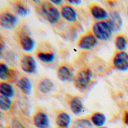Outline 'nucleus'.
I'll return each mask as SVG.
<instances>
[{
	"label": "nucleus",
	"mask_w": 128,
	"mask_h": 128,
	"mask_svg": "<svg viewBox=\"0 0 128 128\" xmlns=\"http://www.w3.org/2000/svg\"><path fill=\"white\" fill-rule=\"evenodd\" d=\"M93 34L96 39L100 41H107L112 35V30L106 21L96 22L92 27Z\"/></svg>",
	"instance_id": "1"
},
{
	"label": "nucleus",
	"mask_w": 128,
	"mask_h": 128,
	"mask_svg": "<svg viewBox=\"0 0 128 128\" xmlns=\"http://www.w3.org/2000/svg\"><path fill=\"white\" fill-rule=\"evenodd\" d=\"M92 79V72L90 69L84 68L78 72L73 78V83L75 87L80 90H84L89 86Z\"/></svg>",
	"instance_id": "2"
},
{
	"label": "nucleus",
	"mask_w": 128,
	"mask_h": 128,
	"mask_svg": "<svg viewBox=\"0 0 128 128\" xmlns=\"http://www.w3.org/2000/svg\"><path fill=\"white\" fill-rule=\"evenodd\" d=\"M42 12L44 17L50 24H55L60 20V12L50 2H44L42 4Z\"/></svg>",
	"instance_id": "3"
},
{
	"label": "nucleus",
	"mask_w": 128,
	"mask_h": 128,
	"mask_svg": "<svg viewBox=\"0 0 128 128\" xmlns=\"http://www.w3.org/2000/svg\"><path fill=\"white\" fill-rule=\"evenodd\" d=\"M114 67L122 72L128 71V53L119 51L114 54L112 59Z\"/></svg>",
	"instance_id": "4"
},
{
	"label": "nucleus",
	"mask_w": 128,
	"mask_h": 128,
	"mask_svg": "<svg viewBox=\"0 0 128 128\" xmlns=\"http://www.w3.org/2000/svg\"><path fill=\"white\" fill-rule=\"evenodd\" d=\"M97 44V39L94 34L87 33L81 36L78 40V46L83 50H89Z\"/></svg>",
	"instance_id": "5"
},
{
	"label": "nucleus",
	"mask_w": 128,
	"mask_h": 128,
	"mask_svg": "<svg viewBox=\"0 0 128 128\" xmlns=\"http://www.w3.org/2000/svg\"><path fill=\"white\" fill-rule=\"evenodd\" d=\"M20 67L24 72H25L28 74L34 73L37 69L36 62L32 56L25 55L21 59Z\"/></svg>",
	"instance_id": "6"
},
{
	"label": "nucleus",
	"mask_w": 128,
	"mask_h": 128,
	"mask_svg": "<svg viewBox=\"0 0 128 128\" xmlns=\"http://www.w3.org/2000/svg\"><path fill=\"white\" fill-rule=\"evenodd\" d=\"M18 24V18L10 13V12H3L0 14V25L3 28L10 30L13 29Z\"/></svg>",
	"instance_id": "7"
},
{
	"label": "nucleus",
	"mask_w": 128,
	"mask_h": 128,
	"mask_svg": "<svg viewBox=\"0 0 128 128\" xmlns=\"http://www.w3.org/2000/svg\"><path fill=\"white\" fill-rule=\"evenodd\" d=\"M34 125L37 128H49L50 120L47 114L43 112H38L35 114L32 119Z\"/></svg>",
	"instance_id": "8"
},
{
	"label": "nucleus",
	"mask_w": 128,
	"mask_h": 128,
	"mask_svg": "<svg viewBox=\"0 0 128 128\" xmlns=\"http://www.w3.org/2000/svg\"><path fill=\"white\" fill-rule=\"evenodd\" d=\"M57 78L62 82H72L74 78L71 69L66 65H61L57 69Z\"/></svg>",
	"instance_id": "9"
},
{
	"label": "nucleus",
	"mask_w": 128,
	"mask_h": 128,
	"mask_svg": "<svg viewBox=\"0 0 128 128\" xmlns=\"http://www.w3.org/2000/svg\"><path fill=\"white\" fill-rule=\"evenodd\" d=\"M109 18L106 20L108 24L112 28V31H118L120 29L122 26V19L120 14L118 12H111L108 15Z\"/></svg>",
	"instance_id": "10"
},
{
	"label": "nucleus",
	"mask_w": 128,
	"mask_h": 128,
	"mask_svg": "<svg viewBox=\"0 0 128 128\" xmlns=\"http://www.w3.org/2000/svg\"><path fill=\"white\" fill-rule=\"evenodd\" d=\"M61 16L68 22L73 23L77 20V13L76 10L70 6H63L61 8Z\"/></svg>",
	"instance_id": "11"
},
{
	"label": "nucleus",
	"mask_w": 128,
	"mask_h": 128,
	"mask_svg": "<svg viewBox=\"0 0 128 128\" xmlns=\"http://www.w3.org/2000/svg\"><path fill=\"white\" fill-rule=\"evenodd\" d=\"M71 117L66 112H62L56 115V124L58 128H69L71 125Z\"/></svg>",
	"instance_id": "12"
},
{
	"label": "nucleus",
	"mask_w": 128,
	"mask_h": 128,
	"mask_svg": "<svg viewBox=\"0 0 128 128\" xmlns=\"http://www.w3.org/2000/svg\"><path fill=\"white\" fill-rule=\"evenodd\" d=\"M17 86L25 95H30L32 90V83L27 77H22L20 78L17 82Z\"/></svg>",
	"instance_id": "13"
},
{
	"label": "nucleus",
	"mask_w": 128,
	"mask_h": 128,
	"mask_svg": "<svg viewBox=\"0 0 128 128\" xmlns=\"http://www.w3.org/2000/svg\"><path fill=\"white\" fill-rule=\"evenodd\" d=\"M90 13L96 20H99L100 21L108 18V12L103 8L96 5H93L90 6Z\"/></svg>",
	"instance_id": "14"
},
{
	"label": "nucleus",
	"mask_w": 128,
	"mask_h": 128,
	"mask_svg": "<svg viewBox=\"0 0 128 128\" xmlns=\"http://www.w3.org/2000/svg\"><path fill=\"white\" fill-rule=\"evenodd\" d=\"M20 43L22 48L27 52L32 50L36 44L34 39L27 35H21L20 38Z\"/></svg>",
	"instance_id": "15"
},
{
	"label": "nucleus",
	"mask_w": 128,
	"mask_h": 128,
	"mask_svg": "<svg viewBox=\"0 0 128 128\" xmlns=\"http://www.w3.org/2000/svg\"><path fill=\"white\" fill-rule=\"evenodd\" d=\"M70 107L71 111L75 114H79L84 111V105L82 101L78 96L72 98V100L70 101Z\"/></svg>",
	"instance_id": "16"
},
{
	"label": "nucleus",
	"mask_w": 128,
	"mask_h": 128,
	"mask_svg": "<svg viewBox=\"0 0 128 128\" xmlns=\"http://www.w3.org/2000/svg\"><path fill=\"white\" fill-rule=\"evenodd\" d=\"M90 121L94 126L96 127L104 126L106 122V117L103 113L101 112H94L90 117Z\"/></svg>",
	"instance_id": "17"
},
{
	"label": "nucleus",
	"mask_w": 128,
	"mask_h": 128,
	"mask_svg": "<svg viewBox=\"0 0 128 128\" xmlns=\"http://www.w3.org/2000/svg\"><path fill=\"white\" fill-rule=\"evenodd\" d=\"M54 88V83L49 78H44L42 79L38 84V90L42 94H48L50 93Z\"/></svg>",
	"instance_id": "18"
},
{
	"label": "nucleus",
	"mask_w": 128,
	"mask_h": 128,
	"mask_svg": "<svg viewBox=\"0 0 128 128\" xmlns=\"http://www.w3.org/2000/svg\"><path fill=\"white\" fill-rule=\"evenodd\" d=\"M0 94L11 98L14 95V90L9 83L1 82L0 83Z\"/></svg>",
	"instance_id": "19"
},
{
	"label": "nucleus",
	"mask_w": 128,
	"mask_h": 128,
	"mask_svg": "<svg viewBox=\"0 0 128 128\" xmlns=\"http://www.w3.org/2000/svg\"><path fill=\"white\" fill-rule=\"evenodd\" d=\"M72 128H94L90 120L87 118H78L75 120L72 124Z\"/></svg>",
	"instance_id": "20"
},
{
	"label": "nucleus",
	"mask_w": 128,
	"mask_h": 128,
	"mask_svg": "<svg viewBox=\"0 0 128 128\" xmlns=\"http://www.w3.org/2000/svg\"><path fill=\"white\" fill-rule=\"evenodd\" d=\"M37 57L39 60L45 63H50L54 61L55 54L54 52H43L40 51L37 54Z\"/></svg>",
	"instance_id": "21"
},
{
	"label": "nucleus",
	"mask_w": 128,
	"mask_h": 128,
	"mask_svg": "<svg viewBox=\"0 0 128 128\" xmlns=\"http://www.w3.org/2000/svg\"><path fill=\"white\" fill-rule=\"evenodd\" d=\"M114 44H115L116 48L119 51H124L126 48L127 39L124 35H118L115 38Z\"/></svg>",
	"instance_id": "22"
},
{
	"label": "nucleus",
	"mask_w": 128,
	"mask_h": 128,
	"mask_svg": "<svg viewBox=\"0 0 128 128\" xmlns=\"http://www.w3.org/2000/svg\"><path fill=\"white\" fill-rule=\"evenodd\" d=\"M12 106V101L10 98L0 95V109L2 111H8Z\"/></svg>",
	"instance_id": "23"
},
{
	"label": "nucleus",
	"mask_w": 128,
	"mask_h": 128,
	"mask_svg": "<svg viewBox=\"0 0 128 128\" xmlns=\"http://www.w3.org/2000/svg\"><path fill=\"white\" fill-rule=\"evenodd\" d=\"M14 10L15 12L22 17H26L29 14V8L26 6L21 2H16L14 5Z\"/></svg>",
	"instance_id": "24"
},
{
	"label": "nucleus",
	"mask_w": 128,
	"mask_h": 128,
	"mask_svg": "<svg viewBox=\"0 0 128 128\" xmlns=\"http://www.w3.org/2000/svg\"><path fill=\"white\" fill-rule=\"evenodd\" d=\"M10 69L4 62H0V79L6 81L8 78Z\"/></svg>",
	"instance_id": "25"
},
{
	"label": "nucleus",
	"mask_w": 128,
	"mask_h": 128,
	"mask_svg": "<svg viewBox=\"0 0 128 128\" xmlns=\"http://www.w3.org/2000/svg\"><path fill=\"white\" fill-rule=\"evenodd\" d=\"M18 76H19V73H18V72L17 70L10 69L8 81H9L10 82H12V83L13 82H18Z\"/></svg>",
	"instance_id": "26"
},
{
	"label": "nucleus",
	"mask_w": 128,
	"mask_h": 128,
	"mask_svg": "<svg viewBox=\"0 0 128 128\" xmlns=\"http://www.w3.org/2000/svg\"><path fill=\"white\" fill-rule=\"evenodd\" d=\"M12 128H26V127L20 121L14 118L12 121Z\"/></svg>",
	"instance_id": "27"
},
{
	"label": "nucleus",
	"mask_w": 128,
	"mask_h": 128,
	"mask_svg": "<svg viewBox=\"0 0 128 128\" xmlns=\"http://www.w3.org/2000/svg\"><path fill=\"white\" fill-rule=\"evenodd\" d=\"M4 50V42L2 38V37L0 36V57H1Z\"/></svg>",
	"instance_id": "28"
},
{
	"label": "nucleus",
	"mask_w": 128,
	"mask_h": 128,
	"mask_svg": "<svg viewBox=\"0 0 128 128\" xmlns=\"http://www.w3.org/2000/svg\"><path fill=\"white\" fill-rule=\"evenodd\" d=\"M124 122L128 126V111H126L124 114Z\"/></svg>",
	"instance_id": "29"
},
{
	"label": "nucleus",
	"mask_w": 128,
	"mask_h": 128,
	"mask_svg": "<svg viewBox=\"0 0 128 128\" xmlns=\"http://www.w3.org/2000/svg\"><path fill=\"white\" fill-rule=\"evenodd\" d=\"M68 2L72 5H80L82 3V1L80 0H69Z\"/></svg>",
	"instance_id": "30"
},
{
	"label": "nucleus",
	"mask_w": 128,
	"mask_h": 128,
	"mask_svg": "<svg viewBox=\"0 0 128 128\" xmlns=\"http://www.w3.org/2000/svg\"><path fill=\"white\" fill-rule=\"evenodd\" d=\"M50 2L53 3V5H60L62 3V1L61 0H51Z\"/></svg>",
	"instance_id": "31"
},
{
	"label": "nucleus",
	"mask_w": 128,
	"mask_h": 128,
	"mask_svg": "<svg viewBox=\"0 0 128 128\" xmlns=\"http://www.w3.org/2000/svg\"><path fill=\"white\" fill-rule=\"evenodd\" d=\"M99 128H107L106 126H102V127H99Z\"/></svg>",
	"instance_id": "32"
},
{
	"label": "nucleus",
	"mask_w": 128,
	"mask_h": 128,
	"mask_svg": "<svg viewBox=\"0 0 128 128\" xmlns=\"http://www.w3.org/2000/svg\"><path fill=\"white\" fill-rule=\"evenodd\" d=\"M1 117H2V114H1V112H0V119H1Z\"/></svg>",
	"instance_id": "33"
},
{
	"label": "nucleus",
	"mask_w": 128,
	"mask_h": 128,
	"mask_svg": "<svg viewBox=\"0 0 128 128\" xmlns=\"http://www.w3.org/2000/svg\"><path fill=\"white\" fill-rule=\"evenodd\" d=\"M127 16H128V9H127Z\"/></svg>",
	"instance_id": "34"
},
{
	"label": "nucleus",
	"mask_w": 128,
	"mask_h": 128,
	"mask_svg": "<svg viewBox=\"0 0 128 128\" xmlns=\"http://www.w3.org/2000/svg\"><path fill=\"white\" fill-rule=\"evenodd\" d=\"M6 128H10V127H6Z\"/></svg>",
	"instance_id": "35"
}]
</instances>
